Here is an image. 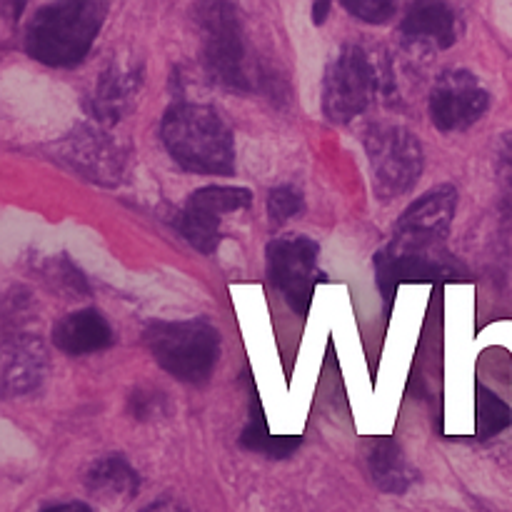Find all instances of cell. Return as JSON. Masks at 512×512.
Instances as JSON below:
<instances>
[{
    "label": "cell",
    "instance_id": "cell-2",
    "mask_svg": "<svg viewBox=\"0 0 512 512\" xmlns=\"http://www.w3.org/2000/svg\"><path fill=\"white\" fill-rule=\"evenodd\" d=\"M160 138L170 158L188 173L230 175L235 170L233 130L208 105H173L163 115Z\"/></svg>",
    "mask_w": 512,
    "mask_h": 512
},
{
    "label": "cell",
    "instance_id": "cell-3",
    "mask_svg": "<svg viewBox=\"0 0 512 512\" xmlns=\"http://www.w3.org/2000/svg\"><path fill=\"white\" fill-rule=\"evenodd\" d=\"M155 363L188 385H205L220 358V335L205 320L153 323L143 335Z\"/></svg>",
    "mask_w": 512,
    "mask_h": 512
},
{
    "label": "cell",
    "instance_id": "cell-11",
    "mask_svg": "<svg viewBox=\"0 0 512 512\" xmlns=\"http://www.w3.org/2000/svg\"><path fill=\"white\" fill-rule=\"evenodd\" d=\"M60 158L75 173L103 185L118 183L128 163L125 148L115 143L113 135L100 128H88V125L78 128L60 143Z\"/></svg>",
    "mask_w": 512,
    "mask_h": 512
},
{
    "label": "cell",
    "instance_id": "cell-4",
    "mask_svg": "<svg viewBox=\"0 0 512 512\" xmlns=\"http://www.w3.org/2000/svg\"><path fill=\"white\" fill-rule=\"evenodd\" d=\"M373 173V190L380 203H393L415 188L425 168L418 135L403 125L373 123L363 135Z\"/></svg>",
    "mask_w": 512,
    "mask_h": 512
},
{
    "label": "cell",
    "instance_id": "cell-1",
    "mask_svg": "<svg viewBox=\"0 0 512 512\" xmlns=\"http://www.w3.org/2000/svg\"><path fill=\"white\" fill-rule=\"evenodd\" d=\"M108 5L98 0H60L40 5L25 25V53L48 68H73L93 48Z\"/></svg>",
    "mask_w": 512,
    "mask_h": 512
},
{
    "label": "cell",
    "instance_id": "cell-20",
    "mask_svg": "<svg viewBox=\"0 0 512 512\" xmlns=\"http://www.w3.org/2000/svg\"><path fill=\"white\" fill-rule=\"evenodd\" d=\"M305 200L300 190H295L293 185H280V188L270 190L268 195V213L275 223H285V220L295 218V215L303 213Z\"/></svg>",
    "mask_w": 512,
    "mask_h": 512
},
{
    "label": "cell",
    "instance_id": "cell-8",
    "mask_svg": "<svg viewBox=\"0 0 512 512\" xmlns=\"http://www.w3.org/2000/svg\"><path fill=\"white\" fill-rule=\"evenodd\" d=\"M268 280L278 293H283L285 303L298 315H305L313 303V293L318 280L320 245L308 235H280L268 245Z\"/></svg>",
    "mask_w": 512,
    "mask_h": 512
},
{
    "label": "cell",
    "instance_id": "cell-5",
    "mask_svg": "<svg viewBox=\"0 0 512 512\" xmlns=\"http://www.w3.org/2000/svg\"><path fill=\"white\" fill-rule=\"evenodd\" d=\"M455 208H458V190L453 185H438L428 190L400 215L393 240L385 250L395 258L450 263L453 258L445 253L443 245L450 233Z\"/></svg>",
    "mask_w": 512,
    "mask_h": 512
},
{
    "label": "cell",
    "instance_id": "cell-24",
    "mask_svg": "<svg viewBox=\"0 0 512 512\" xmlns=\"http://www.w3.org/2000/svg\"><path fill=\"white\" fill-rule=\"evenodd\" d=\"M40 512H93L85 503H63V505H50V508Z\"/></svg>",
    "mask_w": 512,
    "mask_h": 512
},
{
    "label": "cell",
    "instance_id": "cell-13",
    "mask_svg": "<svg viewBox=\"0 0 512 512\" xmlns=\"http://www.w3.org/2000/svg\"><path fill=\"white\" fill-rule=\"evenodd\" d=\"M53 343L65 355L98 353L113 343V330L98 310H75L55 323Z\"/></svg>",
    "mask_w": 512,
    "mask_h": 512
},
{
    "label": "cell",
    "instance_id": "cell-10",
    "mask_svg": "<svg viewBox=\"0 0 512 512\" xmlns=\"http://www.w3.org/2000/svg\"><path fill=\"white\" fill-rule=\"evenodd\" d=\"M490 108V93L468 70H450L430 93V120L443 133H458L478 123Z\"/></svg>",
    "mask_w": 512,
    "mask_h": 512
},
{
    "label": "cell",
    "instance_id": "cell-9",
    "mask_svg": "<svg viewBox=\"0 0 512 512\" xmlns=\"http://www.w3.org/2000/svg\"><path fill=\"white\" fill-rule=\"evenodd\" d=\"M253 193L238 185H205L188 198L178 215V230L200 253L210 255L220 245L223 215L250 208Z\"/></svg>",
    "mask_w": 512,
    "mask_h": 512
},
{
    "label": "cell",
    "instance_id": "cell-23",
    "mask_svg": "<svg viewBox=\"0 0 512 512\" xmlns=\"http://www.w3.org/2000/svg\"><path fill=\"white\" fill-rule=\"evenodd\" d=\"M500 173L512 190V135H505L503 145H500Z\"/></svg>",
    "mask_w": 512,
    "mask_h": 512
},
{
    "label": "cell",
    "instance_id": "cell-16",
    "mask_svg": "<svg viewBox=\"0 0 512 512\" xmlns=\"http://www.w3.org/2000/svg\"><path fill=\"white\" fill-rule=\"evenodd\" d=\"M365 460H368L370 478L383 493L403 495L413 485V470L408 468V460L393 438H375Z\"/></svg>",
    "mask_w": 512,
    "mask_h": 512
},
{
    "label": "cell",
    "instance_id": "cell-12",
    "mask_svg": "<svg viewBox=\"0 0 512 512\" xmlns=\"http://www.w3.org/2000/svg\"><path fill=\"white\" fill-rule=\"evenodd\" d=\"M140 88H143V73L138 68L113 65L98 75V83L90 95V113L98 123H118L135 108Z\"/></svg>",
    "mask_w": 512,
    "mask_h": 512
},
{
    "label": "cell",
    "instance_id": "cell-18",
    "mask_svg": "<svg viewBox=\"0 0 512 512\" xmlns=\"http://www.w3.org/2000/svg\"><path fill=\"white\" fill-rule=\"evenodd\" d=\"M240 445L248 450H255V453L260 455H268V458L273 460H285L288 455H293L295 450L303 445V438H298V435H290V438L270 435L263 408L258 405V400H253V405H250L248 425H245V430L240 433Z\"/></svg>",
    "mask_w": 512,
    "mask_h": 512
},
{
    "label": "cell",
    "instance_id": "cell-15",
    "mask_svg": "<svg viewBox=\"0 0 512 512\" xmlns=\"http://www.w3.org/2000/svg\"><path fill=\"white\" fill-rule=\"evenodd\" d=\"M45 350L33 335H20L18 340L5 343V390L8 393H28L43 380Z\"/></svg>",
    "mask_w": 512,
    "mask_h": 512
},
{
    "label": "cell",
    "instance_id": "cell-25",
    "mask_svg": "<svg viewBox=\"0 0 512 512\" xmlns=\"http://www.w3.org/2000/svg\"><path fill=\"white\" fill-rule=\"evenodd\" d=\"M140 512H183V510H180L175 503H170V500H158V503L148 505V508Z\"/></svg>",
    "mask_w": 512,
    "mask_h": 512
},
{
    "label": "cell",
    "instance_id": "cell-22",
    "mask_svg": "<svg viewBox=\"0 0 512 512\" xmlns=\"http://www.w3.org/2000/svg\"><path fill=\"white\" fill-rule=\"evenodd\" d=\"M163 408L165 398L158 390L140 388L135 390L133 398H130V413H133V418L138 420V423H148V420L158 418V415H163Z\"/></svg>",
    "mask_w": 512,
    "mask_h": 512
},
{
    "label": "cell",
    "instance_id": "cell-6",
    "mask_svg": "<svg viewBox=\"0 0 512 512\" xmlns=\"http://www.w3.org/2000/svg\"><path fill=\"white\" fill-rule=\"evenodd\" d=\"M200 28L205 30L203 60L210 78L225 88L248 90L253 88L250 78V53L245 43L243 23L228 3L200 5Z\"/></svg>",
    "mask_w": 512,
    "mask_h": 512
},
{
    "label": "cell",
    "instance_id": "cell-21",
    "mask_svg": "<svg viewBox=\"0 0 512 512\" xmlns=\"http://www.w3.org/2000/svg\"><path fill=\"white\" fill-rule=\"evenodd\" d=\"M343 8L358 20L373 25L388 23L398 13V5L390 3V0H343Z\"/></svg>",
    "mask_w": 512,
    "mask_h": 512
},
{
    "label": "cell",
    "instance_id": "cell-14",
    "mask_svg": "<svg viewBox=\"0 0 512 512\" xmlns=\"http://www.w3.org/2000/svg\"><path fill=\"white\" fill-rule=\"evenodd\" d=\"M400 33L413 43H433L435 48H453L458 40V15L445 3H415L400 20Z\"/></svg>",
    "mask_w": 512,
    "mask_h": 512
},
{
    "label": "cell",
    "instance_id": "cell-19",
    "mask_svg": "<svg viewBox=\"0 0 512 512\" xmlns=\"http://www.w3.org/2000/svg\"><path fill=\"white\" fill-rule=\"evenodd\" d=\"M512 423V410L485 385H478V438L490 440Z\"/></svg>",
    "mask_w": 512,
    "mask_h": 512
},
{
    "label": "cell",
    "instance_id": "cell-7",
    "mask_svg": "<svg viewBox=\"0 0 512 512\" xmlns=\"http://www.w3.org/2000/svg\"><path fill=\"white\" fill-rule=\"evenodd\" d=\"M375 68L360 45H345L325 70L323 113L330 123L345 125L368 110L375 95Z\"/></svg>",
    "mask_w": 512,
    "mask_h": 512
},
{
    "label": "cell",
    "instance_id": "cell-26",
    "mask_svg": "<svg viewBox=\"0 0 512 512\" xmlns=\"http://www.w3.org/2000/svg\"><path fill=\"white\" fill-rule=\"evenodd\" d=\"M328 10H330V3H315L313 5V23L315 25H323L325 23V15H328Z\"/></svg>",
    "mask_w": 512,
    "mask_h": 512
},
{
    "label": "cell",
    "instance_id": "cell-17",
    "mask_svg": "<svg viewBox=\"0 0 512 512\" xmlns=\"http://www.w3.org/2000/svg\"><path fill=\"white\" fill-rule=\"evenodd\" d=\"M85 488L103 498H135L140 490V475L123 455H105L93 460L85 470Z\"/></svg>",
    "mask_w": 512,
    "mask_h": 512
}]
</instances>
